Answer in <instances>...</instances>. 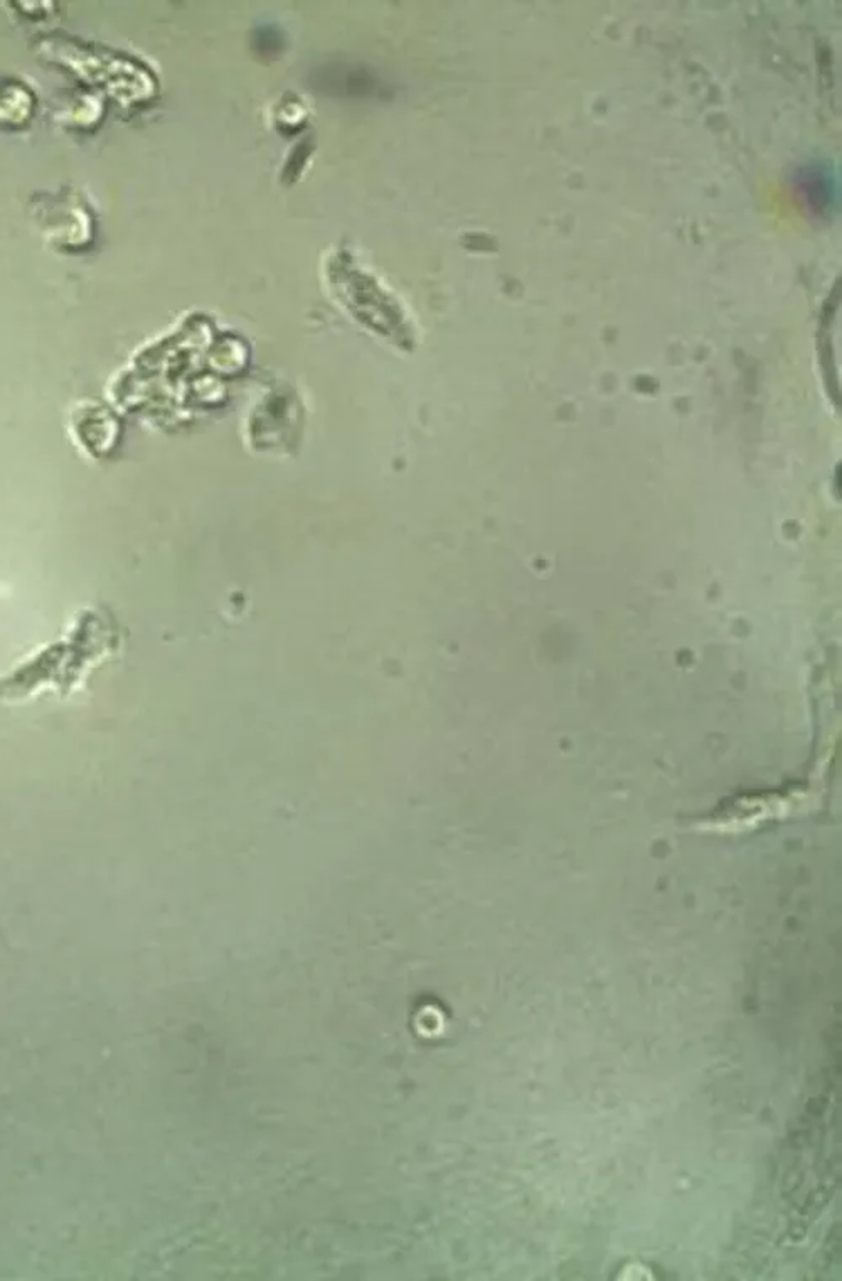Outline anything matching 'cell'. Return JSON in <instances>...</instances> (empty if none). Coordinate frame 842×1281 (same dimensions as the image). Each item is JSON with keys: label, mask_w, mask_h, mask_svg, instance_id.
I'll list each match as a JSON object with an SVG mask.
<instances>
[{"label": "cell", "mask_w": 842, "mask_h": 1281, "mask_svg": "<svg viewBox=\"0 0 842 1281\" xmlns=\"http://www.w3.org/2000/svg\"><path fill=\"white\" fill-rule=\"evenodd\" d=\"M314 85L324 93H334L337 97H369L376 93L378 80L366 71H356L349 67L323 68L314 75ZM379 90V88H378Z\"/></svg>", "instance_id": "cell-1"}]
</instances>
